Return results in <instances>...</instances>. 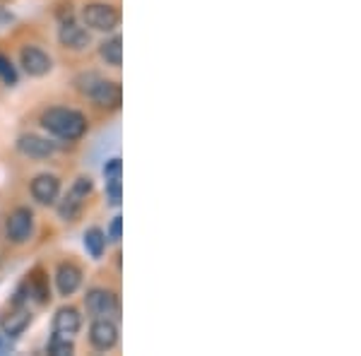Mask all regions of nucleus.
Returning <instances> with one entry per match:
<instances>
[{
  "label": "nucleus",
  "instance_id": "nucleus-1",
  "mask_svg": "<svg viewBox=\"0 0 361 356\" xmlns=\"http://www.w3.org/2000/svg\"><path fill=\"white\" fill-rule=\"evenodd\" d=\"M42 125L51 133V135L66 140V142H75V140H80L87 133L85 116L75 109H63V106L46 111L42 116Z\"/></svg>",
  "mask_w": 361,
  "mask_h": 356
},
{
  "label": "nucleus",
  "instance_id": "nucleus-2",
  "mask_svg": "<svg viewBox=\"0 0 361 356\" xmlns=\"http://www.w3.org/2000/svg\"><path fill=\"white\" fill-rule=\"evenodd\" d=\"M78 87L82 94H87L99 106H111L116 109L121 104V87L111 80L99 78L97 73H87L78 78Z\"/></svg>",
  "mask_w": 361,
  "mask_h": 356
},
{
  "label": "nucleus",
  "instance_id": "nucleus-3",
  "mask_svg": "<svg viewBox=\"0 0 361 356\" xmlns=\"http://www.w3.org/2000/svg\"><path fill=\"white\" fill-rule=\"evenodd\" d=\"M92 190H94V183H92L90 176H80L78 180L73 183V188L68 190V195L61 200V205H58V214H61V219L66 221H75L80 217V212H82L85 207V200L92 195Z\"/></svg>",
  "mask_w": 361,
  "mask_h": 356
},
{
  "label": "nucleus",
  "instance_id": "nucleus-4",
  "mask_svg": "<svg viewBox=\"0 0 361 356\" xmlns=\"http://www.w3.org/2000/svg\"><path fill=\"white\" fill-rule=\"evenodd\" d=\"M82 20L87 27L97 29V32H111L114 27H118L121 22V13L114 8V5L106 3H90L82 10Z\"/></svg>",
  "mask_w": 361,
  "mask_h": 356
},
{
  "label": "nucleus",
  "instance_id": "nucleus-5",
  "mask_svg": "<svg viewBox=\"0 0 361 356\" xmlns=\"http://www.w3.org/2000/svg\"><path fill=\"white\" fill-rule=\"evenodd\" d=\"M34 231V212L29 207H17L10 212L8 224H5V233H8V241L20 246V243H27L32 238Z\"/></svg>",
  "mask_w": 361,
  "mask_h": 356
},
{
  "label": "nucleus",
  "instance_id": "nucleus-6",
  "mask_svg": "<svg viewBox=\"0 0 361 356\" xmlns=\"http://www.w3.org/2000/svg\"><path fill=\"white\" fill-rule=\"evenodd\" d=\"M85 306H87V313L94 315V318H109L118 311V296L109 289H90L85 296Z\"/></svg>",
  "mask_w": 361,
  "mask_h": 356
},
{
  "label": "nucleus",
  "instance_id": "nucleus-7",
  "mask_svg": "<svg viewBox=\"0 0 361 356\" xmlns=\"http://www.w3.org/2000/svg\"><path fill=\"white\" fill-rule=\"evenodd\" d=\"M90 342L92 347L99 352H109L118 342V328L114 320L109 318H94V323L90 325Z\"/></svg>",
  "mask_w": 361,
  "mask_h": 356
},
{
  "label": "nucleus",
  "instance_id": "nucleus-8",
  "mask_svg": "<svg viewBox=\"0 0 361 356\" xmlns=\"http://www.w3.org/2000/svg\"><path fill=\"white\" fill-rule=\"evenodd\" d=\"M29 190H32V197L37 202H42V205H54L58 200V195H61V180H58V176H54V173H39V176L32 180Z\"/></svg>",
  "mask_w": 361,
  "mask_h": 356
},
{
  "label": "nucleus",
  "instance_id": "nucleus-9",
  "mask_svg": "<svg viewBox=\"0 0 361 356\" xmlns=\"http://www.w3.org/2000/svg\"><path fill=\"white\" fill-rule=\"evenodd\" d=\"M20 63H22V68L27 70V75H32V78H42V75L49 73L51 66H54L51 56L39 49V46H25L20 54Z\"/></svg>",
  "mask_w": 361,
  "mask_h": 356
},
{
  "label": "nucleus",
  "instance_id": "nucleus-10",
  "mask_svg": "<svg viewBox=\"0 0 361 356\" xmlns=\"http://www.w3.org/2000/svg\"><path fill=\"white\" fill-rule=\"evenodd\" d=\"M17 149H20V154L29 156V159H49V156H54L56 145L42 135H32L29 133V135H22L17 140Z\"/></svg>",
  "mask_w": 361,
  "mask_h": 356
},
{
  "label": "nucleus",
  "instance_id": "nucleus-11",
  "mask_svg": "<svg viewBox=\"0 0 361 356\" xmlns=\"http://www.w3.org/2000/svg\"><path fill=\"white\" fill-rule=\"evenodd\" d=\"M82 284V270L75 262H61L56 270V287L61 296H73Z\"/></svg>",
  "mask_w": 361,
  "mask_h": 356
},
{
  "label": "nucleus",
  "instance_id": "nucleus-12",
  "mask_svg": "<svg viewBox=\"0 0 361 356\" xmlns=\"http://www.w3.org/2000/svg\"><path fill=\"white\" fill-rule=\"evenodd\" d=\"M80 328H82V315H80L78 308H73V306L58 308L54 315V332L73 337V335H78Z\"/></svg>",
  "mask_w": 361,
  "mask_h": 356
},
{
  "label": "nucleus",
  "instance_id": "nucleus-13",
  "mask_svg": "<svg viewBox=\"0 0 361 356\" xmlns=\"http://www.w3.org/2000/svg\"><path fill=\"white\" fill-rule=\"evenodd\" d=\"M58 39H61L63 46H68V49H73V51H82L92 42L90 32H87L85 27H80L78 22H66V25L61 27V32H58Z\"/></svg>",
  "mask_w": 361,
  "mask_h": 356
},
{
  "label": "nucleus",
  "instance_id": "nucleus-14",
  "mask_svg": "<svg viewBox=\"0 0 361 356\" xmlns=\"http://www.w3.org/2000/svg\"><path fill=\"white\" fill-rule=\"evenodd\" d=\"M29 323H32V313H29L27 308H20V311L10 313L8 318H5L3 332L8 337H17V335H22V332L29 328Z\"/></svg>",
  "mask_w": 361,
  "mask_h": 356
},
{
  "label": "nucleus",
  "instance_id": "nucleus-15",
  "mask_svg": "<svg viewBox=\"0 0 361 356\" xmlns=\"http://www.w3.org/2000/svg\"><path fill=\"white\" fill-rule=\"evenodd\" d=\"M99 56L106 61V66L118 68L121 63H123V39H121V37L106 39V42L99 46Z\"/></svg>",
  "mask_w": 361,
  "mask_h": 356
},
{
  "label": "nucleus",
  "instance_id": "nucleus-16",
  "mask_svg": "<svg viewBox=\"0 0 361 356\" xmlns=\"http://www.w3.org/2000/svg\"><path fill=\"white\" fill-rule=\"evenodd\" d=\"M85 248L92 258H102L104 248H106V233H104L99 226H92V229L85 231Z\"/></svg>",
  "mask_w": 361,
  "mask_h": 356
},
{
  "label": "nucleus",
  "instance_id": "nucleus-17",
  "mask_svg": "<svg viewBox=\"0 0 361 356\" xmlns=\"http://www.w3.org/2000/svg\"><path fill=\"white\" fill-rule=\"evenodd\" d=\"M46 352L54 354V356H70L75 352V344H73V340H70V335H61V332H56V335L49 340Z\"/></svg>",
  "mask_w": 361,
  "mask_h": 356
},
{
  "label": "nucleus",
  "instance_id": "nucleus-18",
  "mask_svg": "<svg viewBox=\"0 0 361 356\" xmlns=\"http://www.w3.org/2000/svg\"><path fill=\"white\" fill-rule=\"evenodd\" d=\"M29 294H32L39 303L49 301V287H46L42 274H34V277H29Z\"/></svg>",
  "mask_w": 361,
  "mask_h": 356
},
{
  "label": "nucleus",
  "instance_id": "nucleus-19",
  "mask_svg": "<svg viewBox=\"0 0 361 356\" xmlns=\"http://www.w3.org/2000/svg\"><path fill=\"white\" fill-rule=\"evenodd\" d=\"M0 80H3L5 85L17 82V70H15L13 63H10V58L3 56V54H0Z\"/></svg>",
  "mask_w": 361,
  "mask_h": 356
},
{
  "label": "nucleus",
  "instance_id": "nucleus-20",
  "mask_svg": "<svg viewBox=\"0 0 361 356\" xmlns=\"http://www.w3.org/2000/svg\"><path fill=\"white\" fill-rule=\"evenodd\" d=\"M106 200L111 202L114 207L121 205V200H123V188H121V178L106 180Z\"/></svg>",
  "mask_w": 361,
  "mask_h": 356
},
{
  "label": "nucleus",
  "instance_id": "nucleus-21",
  "mask_svg": "<svg viewBox=\"0 0 361 356\" xmlns=\"http://www.w3.org/2000/svg\"><path fill=\"white\" fill-rule=\"evenodd\" d=\"M123 176V161L118 159V156H114V159L106 161V166H104V178L106 180H116Z\"/></svg>",
  "mask_w": 361,
  "mask_h": 356
},
{
  "label": "nucleus",
  "instance_id": "nucleus-22",
  "mask_svg": "<svg viewBox=\"0 0 361 356\" xmlns=\"http://www.w3.org/2000/svg\"><path fill=\"white\" fill-rule=\"evenodd\" d=\"M121 231H123V219H121V217H114L111 226H109L106 238H109V241H116V243H118V241H121Z\"/></svg>",
  "mask_w": 361,
  "mask_h": 356
}]
</instances>
